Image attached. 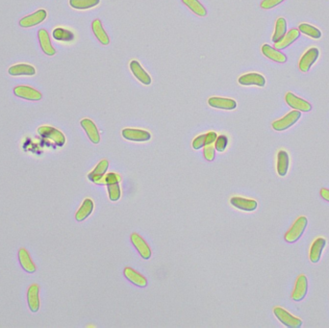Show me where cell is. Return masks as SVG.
<instances>
[{
    "instance_id": "obj_30",
    "label": "cell",
    "mask_w": 329,
    "mask_h": 328,
    "mask_svg": "<svg viewBox=\"0 0 329 328\" xmlns=\"http://www.w3.org/2000/svg\"><path fill=\"white\" fill-rule=\"evenodd\" d=\"M100 0H69V5L76 10H87L98 6Z\"/></svg>"
},
{
    "instance_id": "obj_39",
    "label": "cell",
    "mask_w": 329,
    "mask_h": 328,
    "mask_svg": "<svg viewBox=\"0 0 329 328\" xmlns=\"http://www.w3.org/2000/svg\"><path fill=\"white\" fill-rule=\"evenodd\" d=\"M203 146H205V134L199 135L193 141V148L194 149H200Z\"/></svg>"
},
{
    "instance_id": "obj_17",
    "label": "cell",
    "mask_w": 329,
    "mask_h": 328,
    "mask_svg": "<svg viewBox=\"0 0 329 328\" xmlns=\"http://www.w3.org/2000/svg\"><path fill=\"white\" fill-rule=\"evenodd\" d=\"M262 53L264 56L273 62L279 64H284L287 62V56L284 53L280 52L278 49L270 46L269 44H264L262 46Z\"/></svg>"
},
{
    "instance_id": "obj_26",
    "label": "cell",
    "mask_w": 329,
    "mask_h": 328,
    "mask_svg": "<svg viewBox=\"0 0 329 328\" xmlns=\"http://www.w3.org/2000/svg\"><path fill=\"white\" fill-rule=\"evenodd\" d=\"M124 275L130 282L139 287H145L147 285V280L145 277L131 267L124 268Z\"/></svg>"
},
{
    "instance_id": "obj_6",
    "label": "cell",
    "mask_w": 329,
    "mask_h": 328,
    "mask_svg": "<svg viewBox=\"0 0 329 328\" xmlns=\"http://www.w3.org/2000/svg\"><path fill=\"white\" fill-rule=\"evenodd\" d=\"M285 101L288 104V106H290L294 110L299 111V112L307 113L312 110V105L307 100H304L303 99L296 97V95H294L291 92L286 94Z\"/></svg>"
},
{
    "instance_id": "obj_35",
    "label": "cell",
    "mask_w": 329,
    "mask_h": 328,
    "mask_svg": "<svg viewBox=\"0 0 329 328\" xmlns=\"http://www.w3.org/2000/svg\"><path fill=\"white\" fill-rule=\"evenodd\" d=\"M121 181V176L117 173H114V172H110V173H107L106 175H104L100 180H99V183L98 184H100V185H110V184H114V183H120Z\"/></svg>"
},
{
    "instance_id": "obj_24",
    "label": "cell",
    "mask_w": 329,
    "mask_h": 328,
    "mask_svg": "<svg viewBox=\"0 0 329 328\" xmlns=\"http://www.w3.org/2000/svg\"><path fill=\"white\" fill-rule=\"evenodd\" d=\"M94 211V202L91 198H86L82 205L80 206V208L78 209L76 215H75V219L77 222H82L84 220H86Z\"/></svg>"
},
{
    "instance_id": "obj_27",
    "label": "cell",
    "mask_w": 329,
    "mask_h": 328,
    "mask_svg": "<svg viewBox=\"0 0 329 328\" xmlns=\"http://www.w3.org/2000/svg\"><path fill=\"white\" fill-rule=\"evenodd\" d=\"M108 166H109V162L107 160H101L99 162L98 165L94 168V170L92 172L89 173L88 177L91 181L95 182V183H99V180L104 176V174L106 173L107 169H108Z\"/></svg>"
},
{
    "instance_id": "obj_10",
    "label": "cell",
    "mask_w": 329,
    "mask_h": 328,
    "mask_svg": "<svg viewBox=\"0 0 329 328\" xmlns=\"http://www.w3.org/2000/svg\"><path fill=\"white\" fill-rule=\"evenodd\" d=\"M230 203L231 205L234 206L235 208L242 210V211H246V212L255 211L258 206V203L256 200L242 197H231Z\"/></svg>"
},
{
    "instance_id": "obj_25",
    "label": "cell",
    "mask_w": 329,
    "mask_h": 328,
    "mask_svg": "<svg viewBox=\"0 0 329 328\" xmlns=\"http://www.w3.org/2000/svg\"><path fill=\"white\" fill-rule=\"evenodd\" d=\"M19 260L21 266L25 271L29 273H33L36 271V266L34 265L28 251L25 248H21L19 250Z\"/></svg>"
},
{
    "instance_id": "obj_8",
    "label": "cell",
    "mask_w": 329,
    "mask_h": 328,
    "mask_svg": "<svg viewBox=\"0 0 329 328\" xmlns=\"http://www.w3.org/2000/svg\"><path fill=\"white\" fill-rule=\"evenodd\" d=\"M122 135L125 140L131 142H147L151 139L149 132L136 128H124Z\"/></svg>"
},
{
    "instance_id": "obj_9",
    "label": "cell",
    "mask_w": 329,
    "mask_h": 328,
    "mask_svg": "<svg viewBox=\"0 0 329 328\" xmlns=\"http://www.w3.org/2000/svg\"><path fill=\"white\" fill-rule=\"evenodd\" d=\"M14 94L18 98L31 101H38L42 98L41 94L38 90L29 86H18L14 89Z\"/></svg>"
},
{
    "instance_id": "obj_28",
    "label": "cell",
    "mask_w": 329,
    "mask_h": 328,
    "mask_svg": "<svg viewBox=\"0 0 329 328\" xmlns=\"http://www.w3.org/2000/svg\"><path fill=\"white\" fill-rule=\"evenodd\" d=\"M92 29L97 39L99 40V42L102 43L103 45H108L110 42L109 36L106 33V31L103 28V25L99 20H95L92 23Z\"/></svg>"
},
{
    "instance_id": "obj_37",
    "label": "cell",
    "mask_w": 329,
    "mask_h": 328,
    "mask_svg": "<svg viewBox=\"0 0 329 328\" xmlns=\"http://www.w3.org/2000/svg\"><path fill=\"white\" fill-rule=\"evenodd\" d=\"M204 157L207 161H213L215 158V146L208 144L204 146Z\"/></svg>"
},
{
    "instance_id": "obj_15",
    "label": "cell",
    "mask_w": 329,
    "mask_h": 328,
    "mask_svg": "<svg viewBox=\"0 0 329 328\" xmlns=\"http://www.w3.org/2000/svg\"><path fill=\"white\" fill-rule=\"evenodd\" d=\"M131 242L132 244L134 245V246L137 248V250L139 251L140 255L147 260L151 257V250L148 246V245L145 243V241L137 233H133L131 235Z\"/></svg>"
},
{
    "instance_id": "obj_7",
    "label": "cell",
    "mask_w": 329,
    "mask_h": 328,
    "mask_svg": "<svg viewBox=\"0 0 329 328\" xmlns=\"http://www.w3.org/2000/svg\"><path fill=\"white\" fill-rule=\"evenodd\" d=\"M46 17H47L46 11L43 9H41L29 16L22 18L20 20V25L23 28H30V27H33L41 23L46 19Z\"/></svg>"
},
{
    "instance_id": "obj_12",
    "label": "cell",
    "mask_w": 329,
    "mask_h": 328,
    "mask_svg": "<svg viewBox=\"0 0 329 328\" xmlns=\"http://www.w3.org/2000/svg\"><path fill=\"white\" fill-rule=\"evenodd\" d=\"M238 82L240 85L243 86H257V87H264L266 85V79L262 74L251 72L247 73L239 77Z\"/></svg>"
},
{
    "instance_id": "obj_32",
    "label": "cell",
    "mask_w": 329,
    "mask_h": 328,
    "mask_svg": "<svg viewBox=\"0 0 329 328\" xmlns=\"http://www.w3.org/2000/svg\"><path fill=\"white\" fill-rule=\"evenodd\" d=\"M298 30L300 33L304 34L312 39L318 40L322 37V32L315 26L308 23H301L298 26Z\"/></svg>"
},
{
    "instance_id": "obj_18",
    "label": "cell",
    "mask_w": 329,
    "mask_h": 328,
    "mask_svg": "<svg viewBox=\"0 0 329 328\" xmlns=\"http://www.w3.org/2000/svg\"><path fill=\"white\" fill-rule=\"evenodd\" d=\"M208 104L213 108L228 111L234 110L237 107V102L234 99L218 98V97L210 98L208 99Z\"/></svg>"
},
{
    "instance_id": "obj_38",
    "label": "cell",
    "mask_w": 329,
    "mask_h": 328,
    "mask_svg": "<svg viewBox=\"0 0 329 328\" xmlns=\"http://www.w3.org/2000/svg\"><path fill=\"white\" fill-rule=\"evenodd\" d=\"M284 0H263L261 2V8L265 9V10H269L272 9L274 7H276L277 5L281 4Z\"/></svg>"
},
{
    "instance_id": "obj_36",
    "label": "cell",
    "mask_w": 329,
    "mask_h": 328,
    "mask_svg": "<svg viewBox=\"0 0 329 328\" xmlns=\"http://www.w3.org/2000/svg\"><path fill=\"white\" fill-rule=\"evenodd\" d=\"M228 144V139L225 135L218 136L216 142H215V149L218 150L219 152H223L226 150V146Z\"/></svg>"
},
{
    "instance_id": "obj_33",
    "label": "cell",
    "mask_w": 329,
    "mask_h": 328,
    "mask_svg": "<svg viewBox=\"0 0 329 328\" xmlns=\"http://www.w3.org/2000/svg\"><path fill=\"white\" fill-rule=\"evenodd\" d=\"M53 38L61 41H70L74 39V35L69 30L59 27L53 30Z\"/></svg>"
},
{
    "instance_id": "obj_31",
    "label": "cell",
    "mask_w": 329,
    "mask_h": 328,
    "mask_svg": "<svg viewBox=\"0 0 329 328\" xmlns=\"http://www.w3.org/2000/svg\"><path fill=\"white\" fill-rule=\"evenodd\" d=\"M182 2L196 15L199 17H205L207 15V11L205 7L198 0H182Z\"/></svg>"
},
{
    "instance_id": "obj_22",
    "label": "cell",
    "mask_w": 329,
    "mask_h": 328,
    "mask_svg": "<svg viewBox=\"0 0 329 328\" xmlns=\"http://www.w3.org/2000/svg\"><path fill=\"white\" fill-rule=\"evenodd\" d=\"M39 286L37 284H33L29 287L27 291V302L30 310L36 313L40 309V296H39Z\"/></svg>"
},
{
    "instance_id": "obj_20",
    "label": "cell",
    "mask_w": 329,
    "mask_h": 328,
    "mask_svg": "<svg viewBox=\"0 0 329 328\" xmlns=\"http://www.w3.org/2000/svg\"><path fill=\"white\" fill-rule=\"evenodd\" d=\"M299 30L298 29H291L289 30L286 35L277 42L274 43V48L281 50V49H285L288 46H290L293 42H295L296 40L299 38Z\"/></svg>"
},
{
    "instance_id": "obj_29",
    "label": "cell",
    "mask_w": 329,
    "mask_h": 328,
    "mask_svg": "<svg viewBox=\"0 0 329 328\" xmlns=\"http://www.w3.org/2000/svg\"><path fill=\"white\" fill-rule=\"evenodd\" d=\"M287 33V21L284 18H279L275 23V29L272 36V41H279Z\"/></svg>"
},
{
    "instance_id": "obj_21",
    "label": "cell",
    "mask_w": 329,
    "mask_h": 328,
    "mask_svg": "<svg viewBox=\"0 0 329 328\" xmlns=\"http://www.w3.org/2000/svg\"><path fill=\"white\" fill-rule=\"evenodd\" d=\"M289 164H290V158H289L288 152L286 150L278 151L276 168H277V173L279 176L284 177L287 174L288 169H289Z\"/></svg>"
},
{
    "instance_id": "obj_19",
    "label": "cell",
    "mask_w": 329,
    "mask_h": 328,
    "mask_svg": "<svg viewBox=\"0 0 329 328\" xmlns=\"http://www.w3.org/2000/svg\"><path fill=\"white\" fill-rule=\"evenodd\" d=\"M80 124L86 132V134L88 135L91 142L94 143V144H99L100 142V135H99L98 127L96 126L95 123L93 121H91L90 119H83L81 121Z\"/></svg>"
},
{
    "instance_id": "obj_2",
    "label": "cell",
    "mask_w": 329,
    "mask_h": 328,
    "mask_svg": "<svg viewBox=\"0 0 329 328\" xmlns=\"http://www.w3.org/2000/svg\"><path fill=\"white\" fill-rule=\"evenodd\" d=\"M38 133L44 140L50 141L51 143L55 144L58 146H63L66 143L65 135L54 127H51L48 125H42L38 128Z\"/></svg>"
},
{
    "instance_id": "obj_4",
    "label": "cell",
    "mask_w": 329,
    "mask_h": 328,
    "mask_svg": "<svg viewBox=\"0 0 329 328\" xmlns=\"http://www.w3.org/2000/svg\"><path fill=\"white\" fill-rule=\"evenodd\" d=\"M274 316L279 320V322L289 328H299L302 327V321L290 314L288 311L282 307H275L273 309Z\"/></svg>"
},
{
    "instance_id": "obj_1",
    "label": "cell",
    "mask_w": 329,
    "mask_h": 328,
    "mask_svg": "<svg viewBox=\"0 0 329 328\" xmlns=\"http://www.w3.org/2000/svg\"><path fill=\"white\" fill-rule=\"evenodd\" d=\"M307 225H308V220H307L306 217L302 216V217H299L298 219H296V221L292 226V227L288 230L287 233L285 234V241L287 243H290V244L296 243L301 238V236L303 235L304 231L307 227Z\"/></svg>"
},
{
    "instance_id": "obj_3",
    "label": "cell",
    "mask_w": 329,
    "mask_h": 328,
    "mask_svg": "<svg viewBox=\"0 0 329 328\" xmlns=\"http://www.w3.org/2000/svg\"><path fill=\"white\" fill-rule=\"evenodd\" d=\"M301 118V112L299 111H291L286 116L281 118L280 120H277L272 123V128L275 131H285L295 125L296 123Z\"/></svg>"
},
{
    "instance_id": "obj_5",
    "label": "cell",
    "mask_w": 329,
    "mask_h": 328,
    "mask_svg": "<svg viewBox=\"0 0 329 328\" xmlns=\"http://www.w3.org/2000/svg\"><path fill=\"white\" fill-rule=\"evenodd\" d=\"M320 56V51L317 47L309 48L300 58L298 67L302 72H308L312 66L317 62Z\"/></svg>"
},
{
    "instance_id": "obj_41",
    "label": "cell",
    "mask_w": 329,
    "mask_h": 328,
    "mask_svg": "<svg viewBox=\"0 0 329 328\" xmlns=\"http://www.w3.org/2000/svg\"><path fill=\"white\" fill-rule=\"evenodd\" d=\"M320 195H321V197H323L326 201H328V202H329V189H326V188H324V189H322L321 191H320Z\"/></svg>"
},
{
    "instance_id": "obj_34",
    "label": "cell",
    "mask_w": 329,
    "mask_h": 328,
    "mask_svg": "<svg viewBox=\"0 0 329 328\" xmlns=\"http://www.w3.org/2000/svg\"><path fill=\"white\" fill-rule=\"evenodd\" d=\"M107 189H108L109 198L112 201H117V200H119L121 198L122 192H121V187H120L119 183H114V184L107 185Z\"/></svg>"
},
{
    "instance_id": "obj_40",
    "label": "cell",
    "mask_w": 329,
    "mask_h": 328,
    "mask_svg": "<svg viewBox=\"0 0 329 328\" xmlns=\"http://www.w3.org/2000/svg\"><path fill=\"white\" fill-rule=\"evenodd\" d=\"M217 138H218V135L216 132H208L207 134H205V145L215 144Z\"/></svg>"
},
{
    "instance_id": "obj_14",
    "label": "cell",
    "mask_w": 329,
    "mask_h": 328,
    "mask_svg": "<svg viewBox=\"0 0 329 328\" xmlns=\"http://www.w3.org/2000/svg\"><path fill=\"white\" fill-rule=\"evenodd\" d=\"M130 69L133 75L144 85H150L152 82L151 76L145 71V69L141 66V64L136 61V60H132L130 62Z\"/></svg>"
},
{
    "instance_id": "obj_11",
    "label": "cell",
    "mask_w": 329,
    "mask_h": 328,
    "mask_svg": "<svg viewBox=\"0 0 329 328\" xmlns=\"http://www.w3.org/2000/svg\"><path fill=\"white\" fill-rule=\"evenodd\" d=\"M326 246H327V240L323 237H320L313 242L310 247V251H309V259L311 262L317 264L321 260V257H322L324 249L326 248Z\"/></svg>"
},
{
    "instance_id": "obj_13",
    "label": "cell",
    "mask_w": 329,
    "mask_h": 328,
    "mask_svg": "<svg viewBox=\"0 0 329 328\" xmlns=\"http://www.w3.org/2000/svg\"><path fill=\"white\" fill-rule=\"evenodd\" d=\"M308 292V279L304 274L297 277L295 285V289L292 294V298L295 301H301Z\"/></svg>"
},
{
    "instance_id": "obj_16",
    "label": "cell",
    "mask_w": 329,
    "mask_h": 328,
    "mask_svg": "<svg viewBox=\"0 0 329 328\" xmlns=\"http://www.w3.org/2000/svg\"><path fill=\"white\" fill-rule=\"evenodd\" d=\"M38 38L40 41V45L41 50L47 55V56H53L56 53L55 48L53 47L49 34L45 29H40L38 32Z\"/></svg>"
},
{
    "instance_id": "obj_23",
    "label": "cell",
    "mask_w": 329,
    "mask_h": 328,
    "mask_svg": "<svg viewBox=\"0 0 329 328\" xmlns=\"http://www.w3.org/2000/svg\"><path fill=\"white\" fill-rule=\"evenodd\" d=\"M8 72L12 76H33L36 74V68L28 64H18L11 66Z\"/></svg>"
}]
</instances>
